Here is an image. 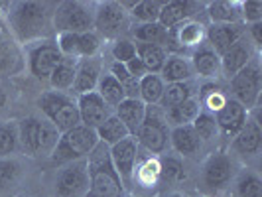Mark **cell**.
Listing matches in <instances>:
<instances>
[{"label": "cell", "mask_w": 262, "mask_h": 197, "mask_svg": "<svg viewBox=\"0 0 262 197\" xmlns=\"http://www.w3.org/2000/svg\"><path fill=\"white\" fill-rule=\"evenodd\" d=\"M170 148H173L180 158H195L201 152L203 142L199 140L191 124H187V126H176L170 130Z\"/></svg>", "instance_id": "22"}, {"label": "cell", "mask_w": 262, "mask_h": 197, "mask_svg": "<svg viewBox=\"0 0 262 197\" xmlns=\"http://www.w3.org/2000/svg\"><path fill=\"white\" fill-rule=\"evenodd\" d=\"M229 91L231 99H235L236 103L245 106L247 111H252L258 105L262 91V75L258 59H252L245 69H241L235 77L229 79Z\"/></svg>", "instance_id": "7"}, {"label": "cell", "mask_w": 262, "mask_h": 197, "mask_svg": "<svg viewBox=\"0 0 262 197\" xmlns=\"http://www.w3.org/2000/svg\"><path fill=\"white\" fill-rule=\"evenodd\" d=\"M233 197H262L260 178L250 170L241 171L235 180V195Z\"/></svg>", "instance_id": "37"}, {"label": "cell", "mask_w": 262, "mask_h": 197, "mask_svg": "<svg viewBox=\"0 0 262 197\" xmlns=\"http://www.w3.org/2000/svg\"><path fill=\"white\" fill-rule=\"evenodd\" d=\"M128 26V14L120 6V2H97L93 10V30L99 36L113 38Z\"/></svg>", "instance_id": "10"}, {"label": "cell", "mask_w": 262, "mask_h": 197, "mask_svg": "<svg viewBox=\"0 0 262 197\" xmlns=\"http://www.w3.org/2000/svg\"><path fill=\"white\" fill-rule=\"evenodd\" d=\"M101 46H103L101 36L95 30L79 34V59H93L101 52Z\"/></svg>", "instance_id": "43"}, {"label": "cell", "mask_w": 262, "mask_h": 197, "mask_svg": "<svg viewBox=\"0 0 262 197\" xmlns=\"http://www.w3.org/2000/svg\"><path fill=\"white\" fill-rule=\"evenodd\" d=\"M205 4L201 2H193V0H171V2H164L162 10H160V18L158 22L166 30L180 26L187 20H195L199 10H203Z\"/></svg>", "instance_id": "16"}, {"label": "cell", "mask_w": 262, "mask_h": 197, "mask_svg": "<svg viewBox=\"0 0 262 197\" xmlns=\"http://www.w3.org/2000/svg\"><path fill=\"white\" fill-rule=\"evenodd\" d=\"M168 197H189V195H184V193H171V195Z\"/></svg>", "instance_id": "52"}, {"label": "cell", "mask_w": 262, "mask_h": 197, "mask_svg": "<svg viewBox=\"0 0 262 197\" xmlns=\"http://www.w3.org/2000/svg\"><path fill=\"white\" fill-rule=\"evenodd\" d=\"M22 178V164L16 158H0V189L12 187Z\"/></svg>", "instance_id": "42"}, {"label": "cell", "mask_w": 262, "mask_h": 197, "mask_svg": "<svg viewBox=\"0 0 262 197\" xmlns=\"http://www.w3.org/2000/svg\"><path fill=\"white\" fill-rule=\"evenodd\" d=\"M34 197H41V195H34Z\"/></svg>", "instance_id": "53"}, {"label": "cell", "mask_w": 262, "mask_h": 197, "mask_svg": "<svg viewBox=\"0 0 262 197\" xmlns=\"http://www.w3.org/2000/svg\"><path fill=\"white\" fill-rule=\"evenodd\" d=\"M236 164L235 160L225 154V152H217L207 158V162L203 164V185L211 189V191H221L227 185L235 180Z\"/></svg>", "instance_id": "13"}, {"label": "cell", "mask_w": 262, "mask_h": 197, "mask_svg": "<svg viewBox=\"0 0 262 197\" xmlns=\"http://www.w3.org/2000/svg\"><path fill=\"white\" fill-rule=\"evenodd\" d=\"M241 20L245 26L262 22V2L260 0H247L241 2Z\"/></svg>", "instance_id": "46"}, {"label": "cell", "mask_w": 262, "mask_h": 197, "mask_svg": "<svg viewBox=\"0 0 262 197\" xmlns=\"http://www.w3.org/2000/svg\"><path fill=\"white\" fill-rule=\"evenodd\" d=\"M231 148L243 158H254L260 154L262 148V128L254 117H249L245 126L235 134Z\"/></svg>", "instance_id": "18"}, {"label": "cell", "mask_w": 262, "mask_h": 197, "mask_svg": "<svg viewBox=\"0 0 262 197\" xmlns=\"http://www.w3.org/2000/svg\"><path fill=\"white\" fill-rule=\"evenodd\" d=\"M95 91L101 95V99L105 101L111 108H115L117 105H120L126 97H124V89H122V83H118L117 79L108 73H103L99 83H97V89Z\"/></svg>", "instance_id": "33"}, {"label": "cell", "mask_w": 262, "mask_h": 197, "mask_svg": "<svg viewBox=\"0 0 262 197\" xmlns=\"http://www.w3.org/2000/svg\"><path fill=\"white\" fill-rule=\"evenodd\" d=\"M189 63L193 69V75H199L203 79H217L221 75V57L207 43H201L191 52Z\"/></svg>", "instance_id": "21"}, {"label": "cell", "mask_w": 262, "mask_h": 197, "mask_svg": "<svg viewBox=\"0 0 262 197\" xmlns=\"http://www.w3.org/2000/svg\"><path fill=\"white\" fill-rule=\"evenodd\" d=\"M89 191V171L87 160L66 164L55 178V197H87Z\"/></svg>", "instance_id": "9"}, {"label": "cell", "mask_w": 262, "mask_h": 197, "mask_svg": "<svg viewBox=\"0 0 262 197\" xmlns=\"http://www.w3.org/2000/svg\"><path fill=\"white\" fill-rule=\"evenodd\" d=\"M229 99V95L225 93V89L219 85V83H205L199 91V105L201 108H205L207 113L215 115L217 111H221Z\"/></svg>", "instance_id": "31"}, {"label": "cell", "mask_w": 262, "mask_h": 197, "mask_svg": "<svg viewBox=\"0 0 262 197\" xmlns=\"http://www.w3.org/2000/svg\"><path fill=\"white\" fill-rule=\"evenodd\" d=\"M10 32L20 43H36L48 39L52 24V14L48 4L41 2H16L8 14Z\"/></svg>", "instance_id": "1"}, {"label": "cell", "mask_w": 262, "mask_h": 197, "mask_svg": "<svg viewBox=\"0 0 262 197\" xmlns=\"http://www.w3.org/2000/svg\"><path fill=\"white\" fill-rule=\"evenodd\" d=\"M63 59V55L59 53L55 41L52 39H41L36 41L30 52H28V65L32 75L39 81H50L53 69L59 65V61Z\"/></svg>", "instance_id": "11"}, {"label": "cell", "mask_w": 262, "mask_h": 197, "mask_svg": "<svg viewBox=\"0 0 262 197\" xmlns=\"http://www.w3.org/2000/svg\"><path fill=\"white\" fill-rule=\"evenodd\" d=\"M191 128L195 130V134L199 136V140L203 142V144H209L213 140H217L221 134H219V126H217V122H215V117L207 113V111H203L201 108V113L197 115V118L191 122Z\"/></svg>", "instance_id": "36"}, {"label": "cell", "mask_w": 262, "mask_h": 197, "mask_svg": "<svg viewBox=\"0 0 262 197\" xmlns=\"http://www.w3.org/2000/svg\"><path fill=\"white\" fill-rule=\"evenodd\" d=\"M77 61L79 59H71V57H63L59 61V65L53 69L52 77H50V85L53 91H71L73 81H75V71H77Z\"/></svg>", "instance_id": "28"}, {"label": "cell", "mask_w": 262, "mask_h": 197, "mask_svg": "<svg viewBox=\"0 0 262 197\" xmlns=\"http://www.w3.org/2000/svg\"><path fill=\"white\" fill-rule=\"evenodd\" d=\"M108 75H113L118 83H124V81H128V79H130L126 65H124V63H120V61H113V63H111V67H108Z\"/></svg>", "instance_id": "49"}, {"label": "cell", "mask_w": 262, "mask_h": 197, "mask_svg": "<svg viewBox=\"0 0 262 197\" xmlns=\"http://www.w3.org/2000/svg\"><path fill=\"white\" fill-rule=\"evenodd\" d=\"M122 89H124L126 99H140V79L130 77L128 81L122 83Z\"/></svg>", "instance_id": "50"}, {"label": "cell", "mask_w": 262, "mask_h": 197, "mask_svg": "<svg viewBox=\"0 0 262 197\" xmlns=\"http://www.w3.org/2000/svg\"><path fill=\"white\" fill-rule=\"evenodd\" d=\"M136 197H140V195H136Z\"/></svg>", "instance_id": "54"}, {"label": "cell", "mask_w": 262, "mask_h": 197, "mask_svg": "<svg viewBox=\"0 0 262 197\" xmlns=\"http://www.w3.org/2000/svg\"><path fill=\"white\" fill-rule=\"evenodd\" d=\"M256 53L258 52L254 50V46L245 36L225 55H221V75H225L227 79L235 77L241 69H245L252 59H256Z\"/></svg>", "instance_id": "19"}, {"label": "cell", "mask_w": 262, "mask_h": 197, "mask_svg": "<svg viewBox=\"0 0 262 197\" xmlns=\"http://www.w3.org/2000/svg\"><path fill=\"white\" fill-rule=\"evenodd\" d=\"M126 65V69H128V75L134 79H142L144 75H148L150 71L146 69V65L138 59V57H132L128 63H124Z\"/></svg>", "instance_id": "48"}, {"label": "cell", "mask_w": 262, "mask_h": 197, "mask_svg": "<svg viewBox=\"0 0 262 197\" xmlns=\"http://www.w3.org/2000/svg\"><path fill=\"white\" fill-rule=\"evenodd\" d=\"M18 124L2 122L0 124V158H8L18 150Z\"/></svg>", "instance_id": "41"}, {"label": "cell", "mask_w": 262, "mask_h": 197, "mask_svg": "<svg viewBox=\"0 0 262 197\" xmlns=\"http://www.w3.org/2000/svg\"><path fill=\"white\" fill-rule=\"evenodd\" d=\"M162 182V173H160V156H152L146 154L138 158V164L134 168V176H132V189H140L150 193L152 189H156Z\"/></svg>", "instance_id": "20"}, {"label": "cell", "mask_w": 262, "mask_h": 197, "mask_svg": "<svg viewBox=\"0 0 262 197\" xmlns=\"http://www.w3.org/2000/svg\"><path fill=\"white\" fill-rule=\"evenodd\" d=\"M97 144H99L97 132L89 128V126L77 124L75 128L63 132L59 136L57 146L53 148L50 160H52L53 164H57V166L71 164V162H77V160H85Z\"/></svg>", "instance_id": "4"}, {"label": "cell", "mask_w": 262, "mask_h": 197, "mask_svg": "<svg viewBox=\"0 0 262 197\" xmlns=\"http://www.w3.org/2000/svg\"><path fill=\"white\" fill-rule=\"evenodd\" d=\"M22 65L20 53L10 39H0V75H12Z\"/></svg>", "instance_id": "39"}, {"label": "cell", "mask_w": 262, "mask_h": 197, "mask_svg": "<svg viewBox=\"0 0 262 197\" xmlns=\"http://www.w3.org/2000/svg\"><path fill=\"white\" fill-rule=\"evenodd\" d=\"M170 126L164 118V111L160 106H148L144 122L134 134L140 150H146L152 156H160L170 148Z\"/></svg>", "instance_id": "6"}, {"label": "cell", "mask_w": 262, "mask_h": 197, "mask_svg": "<svg viewBox=\"0 0 262 197\" xmlns=\"http://www.w3.org/2000/svg\"><path fill=\"white\" fill-rule=\"evenodd\" d=\"M166 89V83L156 73H148L140 79V101L146 106H156L162 101V95Z\"/></svg>", "instance_id": "34"}, {"label": "cell", "mask_w": 262, "mask_h": 197, "mask_svg": "<svg viewBox=\"0 0 262 197\" xmlns=\"http://www.w3.org/2000/svg\"><path fill=\"white\" fill-rule=\"evenodd\" d=\"M85 160H87V171H89L87 197H128L126 187L122 185L111 162L108 146L99 142Z\"/></svg>", "instance_id": "2"}, {"label": "cell", "mask_w": 262, "mask_h": 197, "mask_svg": "<svg viewBox=\"0 0 262 197\" xmlns=\"http://www.w3.org/2000/svg\"><path fill=\"white\" fill-rule=\"evenodd\" d=\"M215 122H217V126H219V134H223L225 138H235V134L243 126H245V122H247V118L250 117L249 111L245 108V106L241 105V103H236L235 99H227V103L221 111H217L215 115Z\"/></svg>", "instance_id": "17"}, {"label": "cell", "mask_w": 262, "mask_h": 197, "mask_svg": "<svg viewBox=\"0 0 262 197\" xmlns=\"http://www.w3.org/2000/svg\"><path fill=\"white\" fill-rule=\"evenodd\" d=\"M162 4L164 2L160 0H140L134 4L128 16H132V20H136V24H152V22H158L160 18Z\"/></svg>", "instance_id": "38"}, {"label": "cell", "mask_w": 262, "mask_h": 197, "mask_svg": "<svg viewBox=\"0 0 262 197\" xmlns=\"http://www.w3.org/2000/svg\"><path fill=\"white\" fill-rule=\"evenodd\" d=\"M132 57H136V41L130 38H118L113 46V59L128 63Z\"/></svg>", "instance_id": "45"}, {"label": "cell", "mask_w": 262, "mask_h": 197, "mask_svg": "<svg viewBox=\"0 0 262 197\" xmlns=\"http://www.w3.org/2000/svg\"><path fill=\"white\" fill-rule=\"evenodd\" d=\"M193 97V87L189 81H184V83H168L166 89H164V95H162V101H160V108H170V106H176L180 103H184L187 99Z\"/></svg>", "instance_id": "35"}, {"label": "cell", "mask_w": 262, "mask_h": 197, "mask_svg": "<svg viewBox=\"0 0 262 197\" xmlns=\"http://www.w3.org/2000/svg\"><path fill=\"white\" fill-rule=\"evenodd\" d=\"M205 14L211 24H238L241 20V2L236 0H213L205 4Z\"/></svg>", "instance_id": "25"}, {"label": "cell", "mask_w": 262, "mask_h": 197, "mask_svg": "<svg viewBox=\"0 0 262 197\" xmlns=\"http://www.w3.org/2000/svg\"><path fill=\"white\" fill-rule=\"evenodd\" d=\"M130 36L136 43H154V46H166L168 39V30L162 26L160 22L152 24H134L130 28Z\"/></svg>", "instance_id": "29"}, {"label": "cell", "mask_w": 262, "mask_h": 197, "mask_svg": "<svg viewBox=\"0 0 262 197\" xmlns=\"http://www.w3.org/2000/svg\"><path fill=\"white\" fill-rule=\"evenodd\" d=\"M136 57L144 63L150 73L158 75L168 59V52L162 46H154V43H136Z\"/></svg>", "instance_id": "30"}, {"label": "cell", "mask_w": 262, "mask_h": 197, "mask_svg": "<svg viewBox=\"0 0 262 197\" xmlns=\"http://www.w3.org/2000/svg\"><path fill=\"white\" fill-rule=\"evenodd\" d=\"M160 173H162V182L176 184L185 176L184 158L180 156H160Z\"/></svg>", "instance_id": "40"}, {"label": "cell", "mask_w": 262, "mask_h": 197, "mask_svg": "<svg viewBox=\"0 0 262 197\" xmlns=\"http://www.w3.org/2000/svg\"><path fill=\"white\" fill-rule=\"evenodd\" d=\"M38 106L43 118H48L59 134L75 128L81 124L77 111V99L69 97L67 93L48 91L38 99Z\"/></svg>", "instance_id": "5"}, {"label": "cell", "mask_w": 262, "mask_h": 197, "mask_svg": "<svg viewBox=\"0 0 262 197\" xmlns=\"http://www.w3.org/2000/svg\"><path fill=\"white\" fill-rule=\"evenodd\" d=\"M52 24L57 32L83 34L93 30V10L85 2H61L52 16Z\"/></svg>", "instance_id": "8"}, {"label": "cell", "mask_w": 262, "mask_h": 197, "mask_svg": "<svg viewBox=\"0 0 262 197\" xmlns=\"http://www.w3.org/2000/svg\"><path fill=\"white\" fill-rule=\"evenodd\" d=\"M77 111L81 124L89 126L93 130H97L106 118L111 115H115V108H111L106 105L97 91L85 93V95L77 97Z\"/></svg>", "instance_id": "15"}, {"label": "cell", "mask_w": 262, "mask_h": 197, "mask_svg": "<svg viewBox=\"0 0 262 197\" xmlns=\"http://www.w3.org/2000/svg\"><path fill=\"white\" fill-rule=\"evenodd\" d=\"M162 81L168 85V83H184L193 77V69L189 63V57L187 55H171L168 53V59L162 67V71L158 73Z\"/></svg>", "instance_id": "27"}, {"label": "cell", "mask_w": 262, "mask_h": 197, "mask_svg": "<svg viewBox=\"0 0 262 197\" xmlns=\"http://www.w3.org/2000/svg\"><path fill=\"white\" fill-rule=\"evenodd\" d=\"M164 111V118L168 122L170 128H176V126H187L191 124L197 118V115L201 113V105H199V99L191 97L184 103L176 106H170V108H162Z\"/></svg>", "instance_id": "26"}, {"label": "cell", "mask_w": 262, "mask_h": 197, "mask_svg": "<svg viewBox=\"0 0 262 197\" xmlns=\"http://www.w3.org/2000/svg\"><path fill=\"white\" fill-rule=\"evenodd\" d=\"M101 75H103V73H101V63H99L95 57H93V59H79L71 93H75L77 97H81V95H85V93L95 91Z\"/></svg>", "instance_id": "23"}, {"label": "cell", "mask_w": 262, "mask_h": 197, "mask_svg": "<svg viewBox=\"0 0 262 197\" xmlns=\"http://www.w3.org/2000/svg\"><path fill=\"white\" fill-rule=\"evenodd\" d=\"M59 136L57 128L43 117H26L18 122V142L32 158L52 156Z\"/></svg>", "instance_id": "3"}, {"label": "cell", "mask_w": 262, "mask_h": 197, "mask_svg": "<svg viewBox=\"0 0 262 197\" xmlns=\"http://www.w3.org/2000/svg\"><path fill=\"white\" fill-rule=\"evenodd\" d=\"M245 36H247V26L243 22H238V24H209L205 30V43L221 57Z\"/></svg>", "instance_id": "14"}, {"label": "cell", "mask_w": 262, "mask_h": 197, "mask_svg": "<svg viewBox=\"0 0 262 197\" xmlns=\"http://www.w3.org/2000/svg\"><path fill=\"white\" fill-rule=\"evenodd\" d=\"M146 111H148V106L140 99H124L120 105L115 106V117L126 126L130 136H134L136 130L140 128V124L144 122Z\"/></svg>", "instance_id": "24"}, {"label": "cell", "mask_w": 262, "mask_h": 197, "mask_svg": "<svg viewBox=\"0 0 262 197\" xmlns=\"http://www.w3.org/2000/svg\"><path fill=\"white\" fill-rule=\"evenodd\" d=\"M55 46L63 57L79 59V34L73 32H57L55 36Z\"/></svg>", "instance_id": "44"}, {"label": "cell", "mask_w": 262, "mask_h": 197, "mask_svg": "<svg viewBox=\"0 0 262 197\" xmlns=\"http://www.w3.org/2000/svg\"><path fill=\"white\" fill-rule=\"evenodd\" d=\"M97 138H99V142H103L105 146H115L118 144L120 140H124V138H128L130 136V132L126 130V126L118 120L115 115H111V117L106 118L105 122L97 128Z\"/></svg>", "instance_id": "32"}, {"label": "cell", "mask_w": 262, "mask_h": 197, "mask_svg": "<svg viewBox=\"0 0 262 197\" xmlns=\"http://www.w3.org/2000/svg\"><path fill=\"white\" fill-rule=\"evenodd\" d=\"M4 105H6V95L0 89V108H4Z\"/></svg>", "instance_id": "51"}, {"label": "cell", "mask_w": 262, "mask_h": 197, "mask_svg": "<svg viewBox=\"0 0 262 197\" xmlns=\"http://www.w3.org/2000/svg\"><path fill=\"white\" fill-rule=\"evenodd\" d=\"M108 152H111V162H113V166H115V171L118 173L120 182L126 187V191H130L134 168H136L140 152H142L140 146L136 144L134 136H128V138L120 140L118 144L111 146Z\"/></svg>", "instance_id": "12"}, {"label": "cell", "mask_w": 262, "mask_h": 197, "mask_svg": "<svg viewBox=\"0 0 262 197\" xmlns=\"http://www.w3.org/2000/svg\"><path fill=\"white\" fill-rule=\"evenodd\" d=\"M247 38H249V41L254 46V50L258 52L262 48V22H256V24H249V26H247Z\"/></svg>", "instance_id": "47"}]
</instances>
